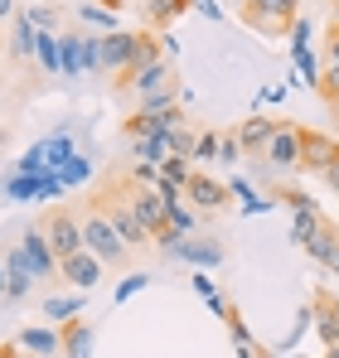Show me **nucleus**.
Returning a JSON list of instances; mask_svg holds the SVG:
<instances>
[{
	"label": "nucleus",
	"instance_id": "obj_1",
	"mask_svg": "<svg viewBox=\"0 0 339 358\" xmlns=\"http://www.w3.org/2000/svg\"><path fill=\"white\" fill-rule=\"evenodd\" d=\"M78 223H83V247H88V252H92L102 266H116V271H121V266H131V247L121 242V233L112 228V218H107V213H102L92 199L83 203Z\"/></svg>",
	"mask_w": 339,
	"mask_h": 358
},
{
	"label": "nucleus",
	"instance_id": "obj_2",
	"mask_svg": "<svg viewBox=\"0 0 339 358\" xmlns=\"http://www.w3.org/2000/svg\"><path fill=\"white\" fill-rule=\"evenodd\" d=\"M237 20L247 29L267 34V39H282V34L296 29V20H300V0H242Z\"/></svg>",
	"mask_w": 339,
	"mask_h": 358
},
{
	"label": "nucleus",
	"instance_id": "obj_3",
	"mask_svg": "<svg viewBox=\"0 0 339 358\" xmlns=\"http://www.w3.org/2000/svg\"><path fill=\"white\" fill-rule=\"evenodd\" d=\"M262 165L282 175H300V121H277L272 141L262 145Z\"/></svg>",
	"mask_w": 339,
	"mask_h": 358
},
{
	"label": "nucleus",
	"instance_id": "obj_4",
	"mask_svg": "<svg viewBox=\"0 0 339 358\" xmlns=\"http://www.w3.org/2000/svg\"><path fill=\"white\" fill-rule=\"evenodd\" d=\"M39 233L49 238L54 247V257H73V252H83V223H78V213L73 208H49L44 213V223H39Z\"/></svg>",
	"mask_w": 339,
	"mask_h": 358
},
{
	"label": "nucleus",
	"instance_id": "obj_5",
	"mask_svg": "<svg viewBox=\"0 0 339 358\" xmlns=\"http://www.w3.org/2000/svg\"><path fill=\"white\" fill-rule=\"evenodd\" d=\"M335 150H339V141H330L325 131L300 126V175H325L330 160H335Z\"/></svg>",
	"mask_w": 339,
	"mask_h": 358
},
{
	"label": "nucleus",
	"instance_id": "obj_6",
	"mask_svg": "<svg viewBox=\"0 0 339 358\" xmlns=\"http://www.w3.org/2000/svg\"><path fill=\"white\" fill-rule=\"evenodd\" d=\"M136 68V29H112L107 39H102V73H131Z\"/></svg>",
	"mask_w": 339,
	"mask_h": 358
},
{
	"label": "nucleus",
	"instance_id": "obj_7",
	"mask_svg": "<svg viewBox=\"0 0 339 358\" xmlns=\"http://www.w3.org/2000/svg\"><path fill=\"white\" fill-rule=\"evenodd\" d=\"M58 276H63L68 286H78V291H92V286L102 281V262L83 247V252H73V257H63V262H58Z\"/></svg>",
	"mask_w": 339,
	"mask_h": 358
},
{
	"label": "nucleus",
	"instance_id": "obj_8",
	"mask_svg": "<svg viewBox=\"0 0 339 358\" xmlns=\"http://www.w3.org/2000/svg\"><path fill=\"white\" fill-rule=\"evenodd\" d=\"M20 252H25V262H29V271H34V276H54V271H58L54 247H49V238H44L39 228H29V233H25Z\"/></svg>",
	"mask_w": 339,
	"mask_h": 358
},
{
	"label": "nucleus",
	"instance_id": "obj_9",
	"mask_svg": "<svg viewBox=\"0 0 339 358\" xmlns=\"http://www.w3.org/2000/svg\"><path fill=\"white\" fill-rule=\"evenodd\" d=\"M184 199H189L194 208H209V213H214V208H223V203H228V184H219V179H209V175L194 170V179L184 184Z\"/></svg>",
	"mask_w": 339,
	"mask_h": 358
},
{
	"label": "nucleus",
	"instance_id": "obj_10",
	"mask_svg": "<svg viewBox=\"0 0 339 358\" xmlns=\"http://www.w3.org/2000/svg\"><path fill=\"white\" fill-rule=\"evenodd\" d=\"M58 354L63 358H92V329H88V320H63Z\"/></svg>",
	"mask_w": 339,
	"mask_h": 358
},
{
	"label": "nucleus",
	"instance_id": "obj_11",
	"mask_svg": "<svg viewBox=\"0 0 339 358\" xmlns=\"http://www.w3.org/2000/svg\"><path fill=\"white\" fill-rule=\"evenodd\" d=\"M272 131H277V121L272 117H247V121H237V145L247 150V155H262V145L272 141Z\"/></svg>",
	"mask_w": 339,
	"mask_h": 358
},
{
	"label": "nucleus",
	"instance_id": "obj_12",
	"mask_svg": "<svg viewBox=\"0 0 339 358\" xmlns=\"http://www.w3.org/2000/svg\"><path fill=\"white\" fill-rule=\"evenodd\" d=\"M335 247H339V223H330L325 213L315 218V228H310V238H305V252L315 257V262H330L335 257Z\"/></svg>",
	"mask_w": 339,
	"mask_h": 358
},
{
	"label": "nucleus",
	"instance_id": "obj_13",
	"mask_svg": "<svg viewBox=\"0 0 339 358\" xmlns=\"http://www.w3.org/2000/svg\"><path fill=\"white\" fill-rule=\"evenodd\" d=\"M131 145H136L141 165H155V170H160L170 155H174V145H170V131H165V136H141V141H131Z\"/></svg>",
	"mask_w": 339,
	"mask_h": 358
},
{
	"label": "nucleus",
	"instance_id": "obj_14",
	"mask_svg": "<svg viewBox=\"0 0 339 358\" xmlns=\"http://www.w3.org/2000/svg\"><path fill=\"white\" fill-rule=\"evenodd\" d=\"M189 179H194V165H189L184 155H170L165 165H160V175H155V184H165V189H174V194H184Z\"/></svg>",
	"mask_w": 339,
	"mask_h": 358
},
{
	"label": "nucleus",
	"instance_id": "obj_15",
	"mask_svg": "<svg viewBox=\"0 0 339 358\" xmlns=\"http://www.w3.org/2000/svg\"><path fill=\"white\" fill-rule=\"evenodd\" d=\"M315 324H320V339L335 349L339 344V315H335V305H330V291L315 296Z\"/></svg>",
	"mask_w": 339,
	"mask_h": 358
},
{
	"label": "nucleus",
	"instance_id": "obj_16",
	"mask_svg": "<svg viewBox=\"0 0 339 358\" xmlns=\"http://www.w3.org/2000/svg\"><path fill=\"white\" fill-rule=\"evenodd\" d=\"M174 257H184V262H199V266H219L223 262V247H214V242H179V252Z\"/></svg>",
	"mask_w": 339,
	"mask_h": 358
},
{
	"label": "nucleus",
	"instance_id": "obj_17",
	"mask_svg": "<svg viewBox=\"0 0 339 358\" xmlns=\"http://www.w3.org/2000/svg\"><path fill=\"white\" fill-rule=\"evenodd\" d=\"M184 5H189V0H146V24H151V29L160 34V29H165L170 20H174V15L184 10Z\"/></svg>",
	"mask_w": 339,
	"mask_h": 358
},
{
	"label": "nucleus",
	"instance_id": "obj_18",
	"mask_svg": "<svg viewBox=\"0 0 339 358\" xmlns=\"http://www.w3.org/2000/svg\"><path fill=\"white\" fill-rule=\"evenodd\" d=\"M20 349H29V354H58V334L54 329H25Z\"/></svg>",
	"mask_w": 339,
	"mask_h": 358
},
{
	"label": "nucleus",
	"instance_id": "obj_19",
	"mask_svg": "<svg viewBox=\"0 0 339 358\" xmlns=\"http://www.w3.org/2000/svg\"><path fill=\"white\" fill-rule=\"evenodd\" d=\"M34 59L44 63V73H58V68H63V49H58L54 34H39V39H34Z\"/></svg>",
	"mask_w": 339,
	"mask_h": 358
},
{
	"label": "nucleus",
	"instance_id": "obj_20",
	"mask_svg": "<svg viewBox=\"0 0 339 358\" xmlns=\"http://www.w3.org/2000/svg\"><path fill=\"white\" fill-rule=\"evenodd\" d=\"M58 49H63V73H83V39L78 34H63Z\"/></svg>",
	"mask_w": 339,
	"mask_h": 358
},
{
	"label": "nucleus",
	"instance_id": "obj_21",
	"mask_svg": "<svg viewBox=\"0 0 339 358\" xmlns=\"http://www.w3.org/2000/svg\"><path fill=\"white\" fill-rule=\"evenodd\" d=\"M315 92H320L330 107L339 102V63H325V68H320V83H315Z\"/></svg>",
	"mask_w": 339,
	"mask_h": 358
},
{
	"label": "nucleus",
	"instance_id": "obj_22",
	"mask_svg": "<svg viewBox=\"0 0 339 358\" xmlns=\"http://www.w3.org/2000/svg\"><path fill=\"white\" fill-rule=\"evenodd\" d=\"M170 145H174V155H184V160H194V145H199V136H194V131H189V126L179 121V126L170 131Z\"/></svg>",
	"mask_w": 339,
	"mask_h": 358
},
{
	"label": "nucleus",
	"instance_id": "obj_23",
	"mask_svg": "<svg viewBox=\"0 0 339 358\" xmlns=\"http://www.w3.org/2000/svg\"><path fill=\"white\" fill-rule=\"evenodd\" d=\"M25 20H29V24H34L39 34H49V29L58 24V5H34V10H29Z\"/></svg>",
	"mask_w": 339,
	"mask_h": 358
},
{
	"label": "nucleus",
	"instance_id": "obj_24",
	"mask_svg": "<svg viewBox=\"0 0 339 358\" xmlns=\"http://www.w3.org/2000/svg\"><path fill=\"white\" fill-rule=\"evenodd\" d=\"M78 310H83V296H68V300H49V305H44V315H49V320H68V315H78Z\"/></svg>",
	"mask_w": 339,
	"mask_h": 358
},
{
	"label": "nucleus",
	"instance_id": "obj_25",
	"mask_svg": "<svg viewBox=\"0 0 339 358\" xmlns=\"http://www.w3.org/2000/svg\"><path fill=\"white\" fill-rule=\"evenodd\" d=\"M277 199H286L296 213H320V208H315V199H310V194H300V189H277Z\"/></svg>",
	"mask_w": 339,
	"mask_h": 358
},
{
	"label": "nucleus",
	"instance_id": "obj_26",
	"mask_svg": "<svg viewBox=\"0 0 339 358\" xmlns=\"http://www.w3.org/2000/svg\"><path fill=\"white\" fill-rule=\"evenodd\" d=\"M170 223H174V228H179V233H184V238H189V233H194V213H189V208H184V203H179V199H174V203H170Z\"/></svg>",
	"mask_w": 339,
	"mask_h": 358
},
{
	"label": "nucleus",
	"instance_id": "obj_27",
	"mask_svg": "<svg viewBox=\"0 0 339 358\" xmlns=\"http://www.w3.org/2000/svg\"><path fill=\"white\" fill-rule=\"evenodd\" d=\"M58 179H63V189H68V184H78V179H88V160H78V155H73V160L58 170Z\"/></svg>",
	"mask_w": 339,
	"mask_h": 358
},
{
	"label": "nucleus",
	"instance_id": "obj_28",
	"mask_svg": "<svg viewBox=\"0 0 339 358\" xmlns=\"http://www.w3.org/2000/svg\"><path fill=\"white\" fill-rule=\"evenodd\" d=\"M219 145H223V136H214V131H209V136H199V145H194V160H214V155H219Z\"/></svg>",
	"mask_w": 339,
	"mask_h": 358
},
{
	"label": "nucleus",
	"instance_id": "obj_29",
	"mask_svg": "<svg viewBox=\"0 0 339 358\" xmlns=\"http://www.w3.org/2000/svg\"><path fill=\"white\" fill-rule=\"evenodd\" d=\"M315 218H320V213H296V223H291V238L300 242V247H305V238H310V228H315Z\"/></svg>",
	"mask_w": 339,
	"mask_h": 358
},
{
	"label": "nucleus",
	"instance_id": "obj_30",
	"mask_svg": "<svg viewBox=\"0 0 339 358\" xmlns=\"http://www.w3.org/2000/svg\"><path fill=\"white\" fill-rule=\"evenodd\" d=\"M296 68H300V73H305L310 83H320V63L310 59V49H300V54H296Z\"/></svg>",
	"mask_w": 339,
	"mask_h": 358
},
{
	"label": "nucleus",
	"instance_id": "obj_31",
	"mask_svg": "<svg viewBox=\"0 0 339 358\" xmlns=\"http://www.w3.org/2000/svg\"><path fill=\"white\" fill-rule=\"evenodd\" d=\"M325 63H339V24L325 29Z\"/></svg>",
	"mask_w": 339,
	"mask_h": 358
},
{
	"label": "nucleus",
	"instance_id": "obj_32",
	"mask_svg": "<svg viewBox=\"0 0 339 358\" xmlns=\"http://www.w3.org/2000/svg\"><path fill=\"white\" fill-rule=\"evenodd\" d=\"M237 150H242V145H237V136H223V145H219V155H223V160H237Z\"/></svg>",
	"mask_w": 339,
	"mask_h": 358
},
{
	"label": "nucleus",
	"instance_id": "obj_33",
	"mask_svg": "<svg viewBox=\"0 0 339 358\" xmlns=\"http://www.w3.org/2000/svg\"><path fill=\"white\" fill-rule=\"evenodd\" d=\"M320 179H325V184H330V189H335V194H339V150H335V160H330V170H325V175H320Z\"/></svg>",
	"mask_w": 339,
	"mask_h": 358
},
{
	"label": "nucleus",
	"instance_id": "obj_34",
	"mask_svg": "<svg viewBox=\"0 0 339 358\" xmlns=\"http://www.w3.org/2000/svg\"><path fill=\"white\" fill-rule=\"evenodd\" d=\"M83 20H92V24H112V15H107V10H97V5H88V10H83Z\"/></svg>",
	"mask_w": 339,
	"mask_h": 358
},
{
	"label": "nucleus",
	"instance_id": "obj_35",
	"mask_svg": "<svg viewBox=\"0 0 339 358\" xmlns=\"http://www.w3.org/2000/svg\"><path fill=\"white\" fill-rule=\"evenodd\" d=\"M194 291H199V296H204V300H214V296H219V291H214V281H209V276H194Z\"/></svg>",
	"mask_w": 339,
	"mask_h": 358
},
{
	"label": "nucleus",
	"instance_id": "obj_36",
	"mask_svg": "<svg viewBox=\"0 0 339 358\" xmlns=\"http://www.w3.org/2000/svg\"><path fill=\"white\" fill-rule=\"evenodd\" d=\"M141 286H146V276H136V281H126V286L116 291V300H126V296H131V291H141Z\"/></svg>",
	"mask_w": 339,
	"mask_h": 358
},
{
	"label": "nucleus",
	"instance_id": "obj_37",
	"mask_svg": "<svg viewBox=\"0 0 339 358\" xmlns=\"http://www.w3.org/2000/svg\"><path fill=\"white\" fill-rule=\"evenodd\" d=\"M199 10H204V15H209V20H219V15H223V10H219V5H214V0H199Z\"/></svg>",
	"mask_w": 339,
	"mask_h": 358
},
{
	"label": "nucleus",
	"instance_id": "obj_38",
	"mask_svg": "<svg viewBox=\"0 0 339 358\" xmlns=\"http://www.w3.org/2000/svg\"><path fill=\"white\" fill-rule=\"evenodd\" d=\"M0 358H20V344H0Z\"/></svg>",
	"mask_w": 339,
	"mask_h": 358
},
{
	"label": "nucleus",
	"instance_id": "obj_39",
	"mask_svg": "<svg viewBox=\"0 0 339 358\" xmlns=\"http://www.w3.org/2000/svg\"><path fill=\"white\" fill-rule=\"evenodd\" d=\"M15 15V0H0V20H10Z\"/></svg>",
	"mask_w": 339,
	"mask_h": 358
},
{
	"label": "nucleus",
	"instance_id": "obj_40",
	"mask_svg": "<svg viewBox=\"0 0 339 358\" xmlns=\"http://www.w3.org/2000/svg\"><path fill=\"white\" fill-rule=\"evenodd\" d=\"M325 266H330V271H335V276H339V247H335V257H330V262H325Z\"/></svg>",
	"mask_w": 339,
	"mask_h": 358
},
{
	"label": "nucleus",
	"instance_id": "obj_41",
	"mask_svg": "<svg viewBox=\"0 0 339 358\" xmlns=\"http://www.w3.org/2000/svg\"><path fill=\"white\" fill-rule=\"evenodd\" d=\"M330 10H335V15H330V24H339V0H335V5H330Z\"/></svg>",
	"mask_w": 339,
	"mask_h": 358
},
{
	"label": "nucleus",
	"instance_id": "obj_42",
	"mask_svg": "<svg viewBox=\"0 0 339 358\" xmlns=\"http://www.w3.org/2000/svg\"><path fill=\"white\" fill-rule=\"evenodd\" d=\"M325 358H339V344H335V349H325Z\"/></svg>",
	"mask_w": 339,
	"mask_h": 358
},
{
	"label": "nucleus",
	"instance_id": "obj_43",
	"mask_svg": "<svg viewBox=\"0 0 339 358\" xmlns=\"http://www.w3.org/2000/svg\"><path fill=\"white\" fill-rule=\"evenodd\" d=\"M5 281H10V276H5V271H0V296H5Z\"/></svg>",
	"mask_w": 339,
	"mask_h": 358
},
{
	"label": "nucleus",
	"instance_id": "obj_44",
	"mask_svg": "<svg viewBox=\"0 0 339 358\" xmlns=\"http://www.w3.org/2000/svg\"><path fill=\"white\" fill-rule=\"evenodd\" d=\"M330 305H335V315H339V296H330Z\"/></svg>",
	"mask_w": 339,
	"mask_h": 358
},
{
	"label": "nucleus",
	"instance_id": "obj_45",
	"mask_svg": "<svg viewBox=\"0 0 339 358\" xmlns=\"http://www.w3.org/2000/svg\"><path fill=\"white\" fill-rule=\"evenodd\" d=\"M330 5H335V0H330Z\"/></svg>",
	"mask_w": 339,
	"mask_h": 358
}]
</instances>
